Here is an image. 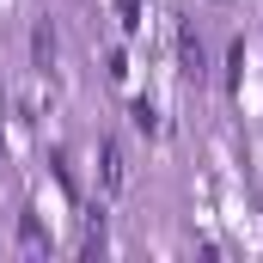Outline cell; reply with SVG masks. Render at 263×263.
Returning <instances> with one entry per match:
<instances>
[{"mask_svg":"<svg viewBox=\"0 0 263 263\" xmlns=\"http://www.w3.org/2000/svg\"><path fill=\"white\" fill-rule=\"evenodd\" d=\"M31 49H37V67H49V62H55V31H49V25H37Z\"/></svg>","mask_w":263,"mask_h":263,"instance_id":"cell-2","label":"cell"},{"mask_svg":"<svg viewBox=\"0 0 263 263\" xmlns=\"http://www.w3.org/2000/svg\"><path fill=\"white\" fill-rule=\"evenodd\" d=\"M129 117H135V129H159L153 123V104H129Z\"/></svg>","mask_w":263,"mask_h":263,"instance_id":"cell-3","label":"cell"},{"mask_svg":"<svg viewBox=\"0 0 263 263\" xmlns=\"http://www.w3.org/2000/svg\"><path fill=\"white\" fill-rule=\"evenodd\" d=\"M123 178H129V172H123V147L104 141V190H123Z\"/></svg>","mask_w":263,"mask_h":263,"instance_id":"cell-1","label":"cell"}]
</instances>
